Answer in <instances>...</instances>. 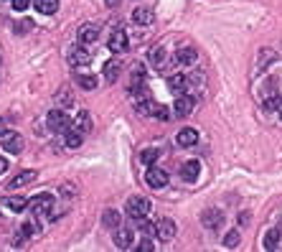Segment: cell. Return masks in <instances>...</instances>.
Returning a JSON list of instances; mask_svg holds the SVG:
<instances>
[{"mask_svg":"<svg viewBox=\"0 0 282 252\" xmlns=\"http://www.w3.org/2000/svg\"><path fill=\"white\" fill-rule=\"evenodd\" d=\"M224 244H226V247H236V244H239V232L231 229V232L224 237Z\"/></svg>","mask_w":282,"mask_h":252,"instance_id":"f1b7e54d","label":"cell"},{"mask_svg":"<svg viewBox=\"0 0 282 252\" xmlns=\"http://www.w3.org/2000/svg\"><path fill=\"white\" fill-rule=\"evenodd\" d=\"M198 174H201L198 160H186V163L181 165V176H183L186 181H196V179H198Z\"/></svg>","mask_w":282,"mask_h":252,"instance_id":"7c38bea8","label":"cell"},{"mask_svg":"<svg viewBox=\"0 0 282 252\" xmlns=\"http://www.w3.org/2000/svg\"><path fill=\"white\" fill-rule=\"evenodd\" d=\"M173 110H176V115H181V117L191 115V112H193V97H188V95H178V100H176Z\"/></svg>","mask_w":282,"mask_h":252,"instance_id":"8fae6325","label":"cell"},{"mask_svg":"<svg viewBox=\"0 0 282 252\" xmlns=\"http://www.w3.org/2000/svg\"><path fill=\"white\" fill-rule=\"evenodd\" d=\"M6 171H8V160L0 158V174H6Z\"/></svg>","mask_w":282,"mask_h":252,"instance_id":"f35d334b","label":"cell"},{"mask_svg":"<svg viewBox=\"0 0 282 252\" xmlns=\"http://www.w3.org/2000/svg\"><path fill=\"white\" fill-rule=\"evenodd\" d=\"M36 11H41L44 16H54L59 11V0H33Z\"/></svg>","mask_w":282,"mask_h":252,"instance_id":"9a60e30c","label":"cell"},{"mask_svg":"<svg viewBox=\"0 0 282 252\" xmlns=\"http://www.w3.org/2000/svg\"><path fill=\"white\" fill-rule=\"evenodd\" d=\"M76 128L82 130V133H89V130H92V120H89L87 112H79V117H76Z\"/></svg>","mask_w":282,"mask_h":252,"instance_id":"d4e9b609","label":"cell"},{"mask_svg":"<svg viewBox=\"0 0 282 252\" xmlns=\"http://www.w3.org/2000/svg\"><path fill=\"white\" fill-rule=\"evenodd\" d=\"M13 8L16 11H26L28 8V0H13Z\"/></svg>","mask_w":282,"mask_h":252,"instance_id":"8d00e7d4","label":"cell"},{"mask_svg":"<svg viewBox=\"0 0 282 252\" xmlns=\"http://www.w3.org/2000/svg\"><path fill=\"white\" fill-rule=\"evenodd\" d=\"M132 18H135V23H137V26H150V23L155 21V16H153V11H150V8H137V11L132 13Z\"/></svg>","mask_w":282,"mask_h":252,"instance_id":"ffe728a7","label":"cell"},{"mask_svg":"<svg viewBox=\"0 0 282 252\" xmlns=\"http://www.w3.org/2000/svg\"><path fill=\"white\" fill-rule=\"evenodd\" d=\"M56 105H61V107L71 105V95H66V92H59V95H56Z\"/></svg>","mask_w":282,"mask_h":252,"instance_id":"d6a6232c","label":"cell"},{"mask_svg":"<svg viewBox=\"0 0 282 252\" xmlns=\"http://www.w3.org/2000/svg\"><path fill=\"white\" fill-rule=\"evenodd\" d=\"M196 59H198V51L193 46H181L178 49V61L181 64H193Z\"/></svg>","mask_w":282,"mask_h":252,"instance_id":"44dd1931","label":"cell"},{"mask_svg":"<svg viewBox=\"0 0 282 252\" xmlns=\"http://www.w3.org/2000/svg\"><path fill=\"white\" fill-rule=\"evenodd\" d=\"M201 222H204V227H209V229H216L224 222V214L219 212V209H209V212L201 214Z\"/></svg>","mask_w":282,"mask_h":252,"instance_id":"30bf717a","label":"cell"},{"mask_svg":"<svg viewBox=\"0 0 282 252\" xmlns=\"http://www.w3.org/2000/svg\"><path fill=\"white\" fill-rule=\"evenodd\" d=\"M145 181H148V186H153V189H163V186L168 184V174L163 171V168H158V165H150L148 174H145Z\"/></svg>","mask_w":282,"mask_h":252,"instance_id":"3957f363","label":"cell"},{"mask_svg":"<svg viewBox=\"0 0 282 252\" xmlns=\"http://www.w3.org/2000/svg\"><path fill=\"white\" fill-rule=\"evenodd\" d=\"M137 249H140V252H150V249H153V242H148V239H143V242L137 244Z\"/></svg>","mask_w":282,"mask_h":252,"instance_id":"74e56055","label":"cell"},{"mask_svg":"<svg viewBox=\"0 0 282 252\" xmlns=\"http://www.w3.org/2000/svg\"><path fill=\"white\" fill-rule=\"evenodd\" d=\"M0 135H6V120H0Z\"/></svg>","mask_w":282,"mask_h":252,"instance_id":"ab89813d","label":"cell"},{"mask_svg":"<svg viewBox=\"0 0 282 252\" xmlns=\"http://www.w3.org/2000/svg\"><path fill=\"white\" fill-rule=\"evenodd\" d=\"M140 160H143L145 165H153V163L158 160V150H155V148H148V150H143V153H140Z\"/></svg>","mask_w":282,"mask_h":252,"instance_id":"83f0119b","label":"cell"},{"mask_svg":"<svg viewBox=\"0 0 282 252\" xmlns=\"http://www.w3.org/2000/svg\"><path fill=\"white\" fill-rule=\"evenodd\" d=\"M28 28H33V21H28V18H23V21L16 23V31L18 33H28Z\"/></svg>","mask_w":282,"mask_h":252,"instance_id":"f546056e","label":"cell"},{"mask_svg":"<svg viewBox=\"0 0 282 252\" xmlns=\"http://www.w3.org/2000/svg\"><path fill=\"white\" fill-rule=\"evenodd\" d=\"M178 145H183V148H191V145H196L198 143V133L193 130V128H183L181 133H178Z\"/></svg>","mask_w":282,"mask_h":252,"instance_id":"4fadbf2b","label":"cell"},{"mask_svg":"<svg viewBox=\"0 0 282 252\" xmlns=\"http://www.w3.org/2000/svg\"><path fill=\"white\" fill-rule=\"evenodd\" d=\"M89 59H92V54L84 49V44L82 46H74L71 51H69V61L74 64V66H82V64H89Z\"/></svg>","mask_w":282,"mask_h":252,"instance_id":"ba28073f","label":"cell"},{"mask_svg":"<svg viewBox=\"0 0 282 252\" xmlns=\"http://www.w3.org/2000/svg\"><path fill=\"white\" fill-rule=\"evenodd\" d=\"M168 87H171L173 92H186V90H188V76H186V74H173V76L168 79Z\"/></svg>","mask_w":282,"mask_h":252,"instance_id":"d6986e66","label":"cell"},{"mask_svg":"<svg viewBox=\"0 0 282 252\" xmlns=\"http://www.w3.org/2000/svg\"><path fill=\"white\" fill-rule=\"evenodd\" d=\"M127 33L125 31H112V36H109V41H107V46H109V51H114V54H122V51H127Z\"/></svg>","mask_w":282,"mask_h":252,"instance_id":"277c9868","label":"cell"},{"mask_svg":"<svg viewBox=\"0 0 282 252\" xmlns=\"http://www.w3.org/2000/svg\"><path fill=\"white\" fill-rule=\"evenodd\" d=\"M76 84L82 90H97V76H92V74H76Z\"/></svg>","mask_w":282,"mask_h":252,"instance_id":"7402d4cb","label":"cell"},{"mask_svg":"<svg viewBox=\"0 0 282 252\" xmlns=\"http://www.w3.org/2000/svg\"><path fill=\"white\" fill-rule=\"evenodd\" d=\"M26 239H28V234H26V229H23V227H21V229H18V232H16V239H13V244H16V247H18V244H23V242H26Z\"/></svg>","mask_w":282,"mask_h":252,"instance_id":"e575fe53","label":"cell"},{"mask_svg":"<svg viewBox=\"0 0 282 252\" xmlns=\"http://www.w3.org/2000/svg\"><path fill=\"white\" fill-rule=\"evenodd\" d=\"M150 56H153V64H155V66H163V64H166V49H163V46H155Z\"/></svg>","mask_w":282,"mask_h":252,"instance_id":"4316f807","label":"cell"},{"mask_svg":"<svg viewBox=\"0 0 282 252\" xmlns=\"http://www.w3.org/2000/svg\"><path fill=\"white\" fill-rule=\"evenodd\" d=\"M36 179V171L33 168H28V171H21L16 179H11V184H8V189H21V186H26V184H31Z\"/></svg>","mask_w":282,"mask_h":252,"instance_id":"5bb4252c","label":"cell"},{"mask_svg":"<svg viewBox=\"0 0 282 252\" xmlns=\"http://www.w3.org/2000/svg\"><path fill=\"white\" fill-rule=\"evenodd\" d=\"M148 214H150V201L145 196H132L127 201V217L130 219L143 222V219H148Z\"/></svg>","mask_w":282,"mask_h":252,"instance_id":"6da1fadb","label":"cell"},{"mask_svg":"<svg viewBox=\"0 0 282 252\" xmlns=\"http://www.w3.org/2000/svg\"><path fill=\"white\" fill-rule=\"evenodd\" d=\"M277 107H279V100H274V97H267V100H264V110L272 112V110H277Z\"/></svg>","mask_w":282,"mask_h":252,"instance_id":"d590c367","label":"cell"},{"mask_svg":"<svg viewBox=\"0 0 282 252\" xmlns=\"http://www.w3.org/2000/svg\"><path fill=\"white\" fill-rule=\"evenodd\" d=\"M155 237H160V239H173L176 237V224H173V219H158L155 222Z\"/></svg>","mask_w":282,"mask_h":252,"instance_id":"5b68a950","label":"cell"},{"mask_svg":"<svg viewBox=\"0 0 282 252\" xmlns=\"http://www.w3.org/2000/svg\"><path fill=\"white\" fill-rule=\"evenodd\" d=\"M3 150H6V153H21V150H23V138H21V133H6V135H3Z\"/></svg>","mask_w":282,"mask_h":252,"instance_id":"8992f818","label":"cell"},{"mask_svg":"<svg viewBox=\"0 0 282 252\" xmlns=\"http://www.w3.org/2000/svg\"><path fill=\"white\" fill-rule=\"evenodd\" d=\"M277 244H279V232H277V229H269V232L264 234V247H267V249H274Z\"/></svg>","mask_w":282,"mask_h":252,"instance_id":"484cf974","label":"cell"},{"mask_svg":"<svg viewBox=\"0 0 282 252\" xmlns=\"http://www.w3.org/2000/svg\"><path fill=\"white\" fill-rule=\"evenodd\" d=\"M51 204H54L51 194H41V196H36L31 201V209H33V214H46L49 209H51Z\"/></svg>","mask_w":282,"mask_h":252,"instance_id":"52a82bcc","label":"cell"},{"mask_svg":"<svg viewBox=\"0 0 282 252\" xmlns=\"http://www.w3.org/2000/svg\"><path fill=\"white\" fill-rule=\"evenodd\" d=\"M6 206L13 209V212H23V209L28 206V201H26L23 196H8V199H6Z\"/></svg>","mask_w":282,"mask_h":252,"instance_id":"603a6c76","label":"cell"},{"mask_svg":"<svg viewBox=\"0 0 282 252\" xmlns=\"http://www.w3.org/2000/svg\"><path fill=\"white\" fill-rule=\"evenodd\" d=\"M272 59H274L272 49H262V54H259V64H269Z\"/></svg>","mask_w":282,"mask_h":252,"instance_id":"1f68e13d","label":"cell"},{"mask_svg":"<svg viewBox=\"0 0 282 252\" xmlns=\"http://www.w3.org/2000/svg\"><path fill=\"white\" fill-rule=\"evenodd\" d=\"M46 125H49V130L61 133V130H66V128H69V115H66L64 110H54V112H49Z\"/></svg>","mask_w":282,"mask_h":252,"instance_id":"7a4b0ae2","label":"cell"},{"mask_svg":"<svg viewBox=\"0 0 282 252\" xmlns=\"http://www.w3.org/2000/svg\"><path fill=\"white\" fill-rule=\"evenodd\" d=\"M119 219H122V217H119V212H114V209H107V212L102 214V224L104 227H117Z\"/></svg>","mask_w":282,"mask_h":252,"instance_id":"cb8c5ba5","label":"cell"},{"mask_svg":"<svg viewBox=\"0 0 282 252\" xmlns=\"http://www.w3.org/2000/svg\"><path fill=\"white\" fill-rule=\"evenodd\" d=\"M279 110H282V100H279Z\"/></svg>","mask_w":282,"mask_h":252,"instance_id":"60d3db41","label":"cell"},{"mask_svg":"<svg viewBox=\"0 0 282 252\" xmlns=\"http://www.w3.org/2000/svg\"><path fill=\"white\" fill-rule=\"evenodd\" d=\"M132 79H135V84H140V79H145V69H143L140 64L132 69Z\"/></svg>","mask_w":282,"mask_h":252,"instance_id":"836d02e7","label":"cell"},{"mask_svg":"<svg viewBox=\"0 0 282 252\" xmlns=\"http://www.w3.org/2000/svg\"><path fill=\"white\" fill-rule=\"evenodd\" d=\"M155 117H158V120H163V122H166V120H171L168 107H160V105H158V107H155Z\"/></svg>","mask_w":282,"mask_h":252,"instance_id":"4dcf8cb0","label":"cell"},{"mask_svg":"<svg viewBox=\"0 0 282 252\" xmlns=\"http://www.w3.org/2000/svg\"><path fill=\"white\" fill-rule=\"evenodd\" d=\"M79 44H94V41L99 38V28L97 26H92V23H87V26H82L79 28Z\"/></svg>","mask_w":282,"mask_h":252,"instance_id":"9c48e42d","label":"cell"},{"mask_svg":"<svg viewBox=\"0 0 282 252\" xmlns=\"http://www.w3.org/2000/svg\"><path fill=\"white\" fill-rule=\"evenodd\" d=\"M112 239H114V244H117V247L127 249V247H130V242H132V232H130L127 227H122V229H117V232H114V237H112Z\"/></svg>","mask_w":282,"mask_h":252,"instance_id":"2e32d148","label":"cell"},{"mask_svg":"<svg viewBox=\"0 0 282 252\" xmlns=\"http://www.w3.org/2000/svg\"><path fill=\"white\" fill-rule=\"evenodd\" d=\"M64 133H66V145H69V148H79V145H82L84 133L79 130V128H66Z\"/></svg>","mask_w":282,"mask_h":252,"instance_id":"e0dca14e","label":"cell"},{"mask_svg":"<svg viewBox=\"0 0 282 252\" xmlns=\"http://www.w3.org/2000/svg\"><path fill=\"white\" fill-rule=\"evenodd\" d=\"M119 69H122V66H119V61L117 59H109L107 64H104V79L112 84V81H117L119 79Z\"/></svg>","mask_w":282,"mask_h":252,"instance_id":"ac0fdd59","label":"cell"}]
</instances>
